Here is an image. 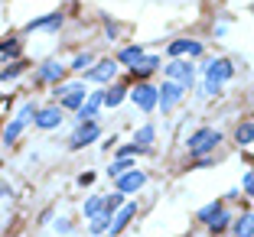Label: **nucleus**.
I'll return each instance as SVG.
<instances>
[{
    "instance_id": "nucleus-1",
    "label": "nucleus",
    "mask_w": 254,
    "mask_h": 237,
    "mask_svg": "<svg viewBox=\"0 0 254 237\" xmlns=\"http://www.w3.org/2000/svg\"><path fill=\"white\" fill-rule=\"evenodd\" d=\"M232 75H235V68L228 59H212L209 68H205V95H215L222 88V82H228Z\"/></svg>"
},
{
    "instance_id": "nucleus-2",
    "label": "nucleus",
    "mask_w": 254,
    "mask_h": 237,
    "mask_svg": "<svg viewBox=\"0 0 254 237\" xmlns=\"http://www.w3.org/2000/svg\"><path fill=\"white\" fill-rule=\"evenodd\" d=\"M218 143H222V134H218V130H209V127H202V130H195V134L189 137V153H192V156L212 153Z\"/></svg>"
},
{
    "instance_id": "nucleus-3",
    "label": "nucleus",
    "mask_w": 254,
    "mask_h": 237,
    "mask_svg": "<svg viewBox=\"0 0 254 237\" xmlns=\"http://www.w3.org/2000/svg\"><path fill=\"white\" fill-rule=\"evenodd\" d=\"M33 114H36V111H33V104H23L20 111H16V117L10 120V127L3 130V143H7V146H10V143H16V137L23 134V127L30 124V117H33Z\"/></svg>"
},
{
    "instance_id": "nucleus-4",
    "label": "nucleus",
    "mask_w": 254,
    "mask_h": 237,
    "mask_svg": "<svg viewBox=\"0 0 254 237\" xmlns=\"http://www.w3.org/2000/svg\"><path fill=\"white\" fill-rule=\"evenodd\" d=\"M98 134H101V130H98L95 120H82V127H78V130L72 134L68 146H72V149H82V146H88V143H95V140H98Z\"/></svg>"
},
{
    "instance_id": "nucleus-5",
    "label": "nucleus",
    "mask_w": 254,
    "mask_h": 237,
    "mask_svg": "<svg viewBox=\"0 0 254 237\" xmlns=\"http://www.w3.org/2000/svg\"><path fill=\"white\" fill-rule=\"evenodd\" d=\"M130 101H134L140 111H153V107H157V88L147 85V82H140L134 91H130Z\"/></svg>"
},
{
    "instance_id": "nucleus-6",
    "label": "nucleus",
    "mask_w": 254,
    "mask_h": 237,
    "mask_svg": "<svg viewBox=\"0 0 254 237\" xmlns=\"http://www.w3.org/2000/svg\"><path fill=\"white\" fill-rule=\"evenodd\" d=\"M166 75H170L173 82L176 85H183V88H189V85H192V78H195V68H192V62H170V65H166Z\"/></svg>"
},
{
    "instance_id": "nucleus-7",
    "label": "nucleus",
    "mask_w": 254,
    "mask_h": 237,
    "mask_svg": "<svg viewBox=\"0 0 254 237\" xmlns=\"http://www.w3.org/2000/svg\"><path fill=\"white\" fill-rule=\"evenodd\" d=\"M56 95L62 97V104H65V107L78 111V107L85 104V85H59V88H56Z\"/></svg>"
},
{
    "instance_id": "nucleus-8",
    "label": "nucleus",
    "mask_w": 254,
    "mask_h": 237,
    "mask_svg": "<svg viewBox=\"0 0 254 237\" xmlns=\"http://www.w3.org/2000/svg\"><path fill=\"white\" fill-rule=\"evenodd\" d=\"M183 91H186V88H183V85H176V82H166L163 88L157 91V104H160V107H163V111H170L173 104H176V101H180V97H183Z\"/></svg>"
},
{
    "instance_id": "nucleus-9",
    "label": "nucleus",
    "mask_w": 254,
    "mask_h": 237,
    "mask_svg": "<svg viewBox=\"0 0 254 237\" xmlns=\"http://www.w3.org/2000/svg\"><path fill=\"white\" fill-rule=\"evenodd\" d=\"M147 186V176L137 169H127L124 176H118V192H140Z\"/></svg>"
},
{
    "instance_id": "nucleus-10",
    "label": "nucleus",
    "mask_w": 254,
    "mask_h": 237,
    "mask_svg": "<svg viewBox=\"0 0 254 237\" xmlns=\"http://www.w3.org/2000/svg\"><path fill=\"white\" fill-rule=\"evenodd\" d=\"M33 117H36V127H39V130H53V127L62 124V111H59V107H39Z\"/></svg>"
},
{
    "instance_id": "nucleus-11",
    "label": "nucleus",
    "mask_w": 254,
    "mask_h": 237,
    "mask_svg": "<svg viewBox=\"0 0 254 237\" xmlns=\"http://www.w3.org/2000/svg\"><path fill=\"white\" fill-rule=\"evenodd\" d=\"M202 52V43H192V39H176V43H170V55H199Z\"/></svg>"
},
{
    "instance_id": "nucleus-12",
    "label": "nucleus",
    "mask_w": 254,
    "mask_h": 237,
    "mask_svg": "<svg viewBox=\"0 0 254 237\" xmlns=\"http://www.w3.org/2000/svg\"><path fill=\"white\" fill-rule=\"evenodd\" d=\"M62 75H65V65H62V62H56V59L43 62V68H39V78H43V82H59Z\"/></svg>"
},
{
    "instance_id": "nucleus-13",
    "label": "nucleus",
    "mask_w": 254,
    "mask_h": 237,
    "mask_svg": "<svg viewBox=\"0 0 254 237\" xmlns=\"http://www.w3.org/2000/svg\"><path fill=\"white\" fill-rule=\"evenodd\" d=\"M101 97H105V91H95V95L78 107V120H95V111L101 107Z\"/></svg>"
},
{
    "instance_id": "nucleus-14",
    "label": "nucleus",
    "mask_w": 254,
    "mask_h": 237,
    "mask_svg": "<svg viewBox=\"0 0 254 237\" xmlns=\"http://www.w3.org/2000/svg\"><path fill=\"white\" fill-rule=\"evenodd\" d=\"M114 72H118V65L108 59V62H101L98 68H91L88 78H91V82H101V85H105V82H111V78H114Z\"/></svg>"
},
{
    "instance_id": "nucleus-15",
    "label": "nucleus",
    "mask_w": 254,
    "mask_h": 237,
    "mask_svg": "<svg viewBox=\"0 0 254 237\" xmlns=\"http://www.w3.org/2000/svg\"><path fill=\"white\" fill-rule=\"evenodd\" d=\"M134 215H137V208H134V205H124V208L118 211V218H114V224H111V234H121V231L130 224V218H134Z\"/></svg>"
},
{
    "instance_id": "nucleus-16",
    "label": "nucleus",
    "mask_w": 254,
    "mask_h": 237,
    "mask_svg": "<svg viewBox=\"0 0 254 237\" xmlns=\"http://www.w3.org/2000/svg\"><path fill=\"white\" fill-rule=\"evenodd\" d=\"M157 68H160V62L153 59V55H143V59L137 62V65H130V72H134L137 78H147V75H153Z\"/></svg>"
},
{
    "instance_id": "nucleus-17",
    "label": "nucleus",
    "mask_w": 254,
    "mask_h": 237,
    "mask_svg": "<svg viewBox=\"0 0 254 237\" xmlns=\"http://www.w3.org/2000/svg\"><path fill=\"white\" fill-rule=\"evenodd\" d=\"M56 26H62V13H49V16H43V20H33L26 30H56Z\"/></svg>"
},
{
    "instance_id": "nucleus-18",
    "label": "nucleus",
    "mask_w": 254,
    "mask_h": 237,
    "mask_svg": "<svg viewBox=\"0 0 254 237\" xmlns=\"http://www.w3.org/2000/svg\"><path fill=\"white\" fill-rule=\"evenodd\" d=\"M235 234L238 237H254V215H241L235 221Z\"/></svg>"
},
{
    "instance_id": "nucleus-19",
    "label": "nucleus",
    "mask_w": 254,
    "mask_h": 237,
    "mask_svg": "<svg viewBox=\"0 0 254 237\" xmlns=\"http://www.w3.org/2000/svg\"><path fill=\"white\" fill-rule=\"evenodd\" d=\"M235 140L241 143V146H248V143H254V120H245V124L235 130Z\"/></svg>"
},
{
    "instance_id": "nucleus-20",
    "label": "nucleus",
    "mask_w": 254,
    "mask_h": 237,
    "mask_svg": "<svg viewBox=\"0 0 254 237\" xmlns=\"http://www.w3.org/2000/svg\"><path fill=\"white\" fill-rule=\"evenodd\" d=\"M140 59H143L140 46H127V49H121V62H124V65H137Z\"/></svg>"
},
{
    "instance_id": "nucleus-21",
    "label": "nucleus",
    "mask_w": 254,
    "mask_h": 237,
    "mask_svg": "<svg viewBox=\"0 0 254 237\" xmlns=\"http://www.w3.org/2000/svg\"><path fill=\"white\" fill-rule=\"evenodd\" d=\"M124 95H127V91L121 88V85H114L111 91H105V97H101V104H108V107H118V104L124 101Z\"/></svg>"
},
{
    "instance_id": "nucleus-22",
    "label": "nucleus",
    "mask_w": 254,
    "mask_h": 237,
    "mask_svg": "<svg viewBox=\"0 0 254 237\" xmlns=\"http://www.w3.org/2000/svg\"><path fill=\"white\" fill-rule=\"evenodd\" d=\"M108 228H111V215H105V211H101V215H95V218H91V234H105V231Z\"/></svg>"
},
{
    "instance_id": "nucleus-23",
    "label": "nucleus",
    "mask_w": 254,
    "mask_h": 237,
    "mask_svg": "<svg viewBox=\"0 0 254 237\" xmlns=\"http://www.w3.org/2000/svg\"><path fill=\"white\" fill-rule=\"evenodd\" d=\"M101 211H105V195H95V198L85 201V215H88V218L101 215Z\"/></svg>"
},
{
    "instance_id": "nucleus-24",
    "label": "nucleus",
    "mask_w": 254,
    "mask_h": 237,
    "mask_svg": "<svg viewBox=\"0 0 254 237\" xmlns=\"http://www.w3.org/2000/svg\"><path fill=\"white\" fill-rule=\"evenodd\" d=\"M134 143H137V146H140V149H147L150 146V143H153V127H140V130H137V137H134Z\"/></svg>"
},
{
    "instance_id": "nucleus-25",
    "label": "nucleus",
    "mask_w": 254,
    "mask_h": 237,
    "mask_svg": "<svg viewBox=\"0 0 254 237\" xmlns=\"http://www.w3.org/2000/svg\"><path fill=\"white\" fill-rule=\"evenodd\" d=\"M127 169H134V166H130V159H127V156H118V163H114L111 169H108V176H114V179H118V176H124Z\"/></svg>"
},
{
    "instance_id": "nucleus-26",
    "label": "nucleus",
    "mask_w": 254,
    "mask_h": 237,
    "mask_svg": "<svg viewBox=\"0 0 254 237\" xmlns=\"http://www.w3.org/2000/svg\"><path fill=\"white\" fill-rule=\"evenodd\" d=\"M228 221H232V218H228V211L222 208V211H218V215L209 221V231H225V228H228Z\"/></svg>"
},
{
    "instance_id": "nucleus-27",
    "label": "nucleus",
    "mask_w": 254,
    "mask_h": 237,
    "mask_svg": "<svg viewBox=\"0 0 254 237\" xmlns=\"http://www.w3.org/2000/svg\"><path fill=\"white\" fill-rule=\"evenodd\" d=\"M218 211H222V201H212V205H205V208H202V211H199V218H202V221H205V224H209L212 218L218 215Z\"/></svg>"
},
{
    "instance_id": "nucleus-28",
    "label": "nucleus",
    "mask_w": 254,
    "mask_h": 237,
    "mask_svg": "<svg viewBox=\"0 0 254 237\" xmlns=\"http://www.w3.org/2000/svg\"><path fill=\"white\" fill-rule=\"evenodd\" d=\"M20 72H23V65H20V62H10V65L3 68V72H0V82H10V78H16Z\"/></svg>"
},
{
    "instance_id": "nucleus-29",
    "label": "nucleus",
    "mask_w": 254,
    "mask_h": 237,
    "mask_svg": "<svg viewBox=\"0 0 254 237\" xmlns=\"http://www.w3.org/2000/svg\"><path fill=\"white\" fill-rule=\"evenodd\" d=\"M20 52V43L16 39H7V43H0V55H16Z\"/></svg>"
},
{
    "instance_id": "nucleus-30",
    "label": "nucleus",
    "mask_w": 254,
    "mask_h": 237,
    "mask_svg": "<svg viewBox=\"0 0 254 237\" xmlns=\"http://www.w3.org/2000/svg\"><path fill=\"white\" fill-rule=\"evenodd\" d=\"M91 62H95V59H91L88 52H85V55H78V59H75V62H72V68H78V72H85V68H88V65H91Z\"/></svg>"
},
{
    "instance_id": "nucleus-31",
    "label": "nucleus",
    "mask_w": 254,
    "mask_h": 237,
    "mask_svg": "<svg viewBox=\"0 0 254 237\" xmlns=\"http://www.w3.org/2000/svg\"><path fill=\"white\" fill-rule=\"evenodd\" d=\"M245 192L254 198V172H248V176H245Z\"/></svg>"
},
{
    "instance_id": "nucleus-32",
    "label": "nucleus",
    "mask_w": 254,
    "mask_h": 237,
    "mask_svg": "<svg viewBox=\"0 0 254 237\" xmlns=\"http://www.w3.org/2000/svg\"><path fill=\"white\" fill-rule=\"evenodd\" d=\"M7 195H10V186L3 182V179H0V198H7Z\"/></svg>"
}]
</instances>
